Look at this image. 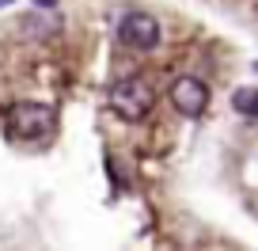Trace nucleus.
I'll list each match as a JSON object with an SVG mask.
<instances>
[{
    "label": "nucleus",
    "instance_id": "423d86ee",
    "mask_svg": "<svg viewBox=\"0 0 258 251\" xmlns=\"http://www.w3.org/2000/svg\"><path fill=\"white\" fill-rule=\"evenodd\" d=\"M38 8H57V0H34Z\"/></svg>",
    "mask_w": 258,
    "mask_h": 251
},
{
    "label": "nucleus",
    "instance_id": "0eeeda50",
    "mask_svg": "<svg viewBox=\"0 0 258 251\" xmlns=\"http://www.w3.org/2000/svg\"><path fill=\"white\" fill-rule=\"evenodd\" d=\"M8 4H16V0H0V8H8Z\"/></svg>",
    "mask_w": 258,
    "mask_h": 251
},
{
    "label": "nucleus",
    "instance_id": "f03ea898",
    "mask_svg": "<svg viewBox=\"0 0 258 251\" xmlns=\"http://www.w3.org/2000/svg\"><path fill=\"white\" fill-rule=\"evenodd\" d=\"M152 103H156V95H152L145 76H125V80H118L110 88V107L125 122H145L148 111H152Z\"/></svg>",
    "mask_w": 258,
    "mask_h": 251
},
{
    "label": "nucleus",
    "instance_id": "20e7f679",
    "mask_svg": "<svg viewBox=\"0 0 258 251\" xmlns=\"http://www.w3.org/2000/svg\"><path fill=\"white\" fill-rule=\"evenodd\" d=\"M171 103H175V111L186 114V118H202L205 107H209V88H205L198 76H178V80L171 84Z\"/></svg>",
    "mask_w": 258,
    "mask_h": 251
},
{
    "label": "nucleus",
    "instance_id": "39448f33",
    "mask_svg": "<svg viewBox=\"0 0 258 251\" xmlns=\"http://www.w3.org/2000/svg\"><path fill=\"white\" fill-rule=\"evenodd\" d=\"M232 107H235L239 114H247V118H258V91H247V88L235 91V95H232Z\"/></svg>",
    "mask_w": 258,
    "mask_h": 251
},
{
    "label": "nucleus",
    "instance_id": "7ed1b4c3",
    "mask_svg": "<svg viewBox=\"0 0 258 251\" xmlns=\"http://www.w3.org/2000/svg\"><path fill=\"white\" fill-rule=\"evenodd\" d=\"M118 38L133 49H156L160 42V23H156L148 12H125L118 23Z\"/></svg>",
    "mask_w": 258,
    "mask_h": 251
},
{
    "label": "nucleus",
    "instance_id": "f257e3e1",
    "mask_svg": "<svg viewBox=\"0 0 258 251\" xmlns=\"http://www.w3.org/2000/svg\"><path fill=\"white\" fill-rule=\"evenodd\" d=\"M57 126L53 107L46 103H16L8 111V137L12 141H42Z\"/></svg>",
    "mask_w": 258,
    "mask_h": 251
},
{
    "label": "nucleus",
    "instance_id": "6e6552de",
    "mask_svg": "<svg viewBox=\"0 0 258 251\" xmlns=\"http://www.w3.org/2000/svg\"><path fill=\"white\" fill-rule=\"evenodd\" d=\"M254 73H258V61H254Z\"/></svg>",
    "mask_w": 258,
    "mask_h": 251
}]
</instances>
